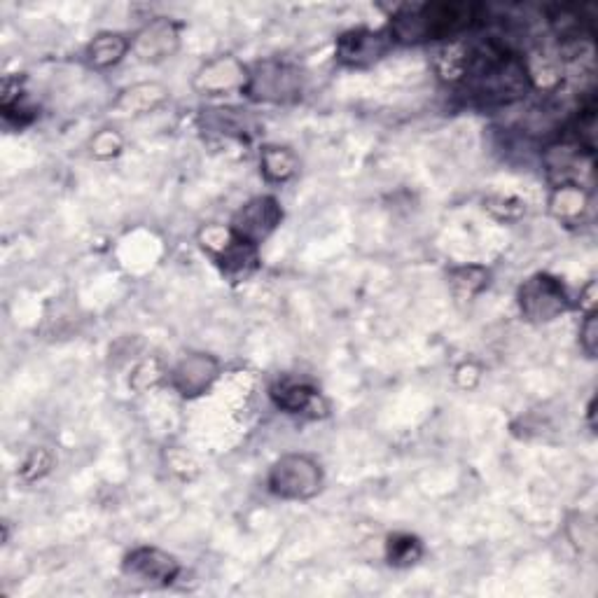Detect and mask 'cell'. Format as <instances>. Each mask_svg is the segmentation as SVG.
I'll list each match as a JSON object with an SVG mask.
<instances>
[{"label": "cell", "instance_id": "obj_1", "mask_svg": "<svg viewBox=\"0 0 598 598\" xmlns=\"http://www.w3.org/2000/svg\"><path fill=\"white\" fill-rule=\"evenodd\" d=\"M484 22V8L472 3H426L402 8L391 19L393 43H428V40H458L465 31Z\"/></svg>", "mask_w": 598, "mask_h": 598}, {"label": "cell", "instance_id": "obj_2", "mask_svg": "<svg viewBox=\"0 0 598 598\" xmlns=\"http://www.w3.org/2000/svg\"><path fill=\"white\" fill-rule=\"evenodd\" d=\"M267 484L283 500H309L323 489V470L307 454H285L271 465Z\"/></svg>", "mask_w": 598, "mask_h": 598}, {"label": "cell", "instance_id": "obj_3", "mask_svg": "<svg viewBox=\"0 0 598 598\" xmlns=\"http://www.w3.org/2000/svg\"><path fill=\"white\" fill-rule=\"evenodd\" d=\"M302 89L304 75L299 68L285 61H262L253 71H248L243 92L260 103H290L302 96Z\"/></svg>", "mask_w": 598, "mask_h": 598}, {"label": "cell", "instance_id": "obj_4", "mask_svg": "<svg viewBox=\"0 0 598 598\" xmlns=\"http://www.w3.org/2000/svg\"><path fill=\"white\" fill-rule=\"evenodd\" d=\"M519 309L528 321L552 323L570 309V297L559 278L535 274L519 288Z\"/></svg>", "mask_w": 598, "mask_h": 598}, {"label": "cell", "instance_id": "obj_5", "mask_svg": "<svg viewBox=\"0 0 598 598\" xmlns=\"http://www.w3.org/2000/svg\"><path fill=\"white\" fill-rule=\"evenodd\" d=\"M393 45L388 31L351 29L337 40V61L346 68H370L379 64Z\"/></svg>", "mask_w": 598, "mask_h": 598}, {"label": "cell", "instance_id": "obj_6", "mask_svg": "<svg viewBox=\"0 0 598 598\" xmlns=\"http://www.w3.org/2000/svg\"><path fill=\"white\" fill-rule=\"evenodd\" d=\"M281 220H283V211H281V204H278V199L255 197L250 199L246 206H241L239 211H236L229 229H232L236 239H241L243 243H250V246L257 248L278 225H281Z\"/></svg>", "mask_w": 598, "mask_h": 598}, {"label": "cell", "instance_id": "obj_7", "mask_svg": "<svg viewBox=\"0 0 598 598\" xmlns=\"http://www.w3.org/2000/svg\"><path fill=\"white\" fill-rule=\"evenodd\" d=\"M248 71L239 59L232 54H220L213 61H208L199 68L197 78H194V87L199 94L204 96H222L236 89H246Z\"/></svg>", "mask_w": 598, "mask_h": 598}, {"label": "cell", "instance_id": "obj_8", "mask_svg": "<svg viewBox=\"0 0 598 598\" xmlns=\"http://www.w3.org/2000/svg\"><path fill=\"white\" fill-rule=\"evenodd\" d=\"M220 377V363L208 353H190L171 372V386L183 398H199Z\"/></svg>", "mask_w": 598, "mask_h": 598}, {"label": "cell", "instance_id": "obj_9", "mask_svg": "<svg viewBox=\"0 0 598 598\" xmlns=\"http://www.w3.org/2000/svg\"><path fill=\"white\" fill-rule=\"evenodd\" d=\"M124 573L145 584H171L180 575V563L157 547H138L124 559Z\"/></svg>", "mask_w": 598, "mask_h": 598}, {"label": "cell", "instance_id": "obj_10", "mask_svg": "<svg viewBox=\"0 0 598 598\" xmlns=\"http://www.w3.org/2000/svg\"><path fill=\"white\" fill-rule=\"evenodd\" d=\"M178 43V26L169 22V19H155L143 31H138L136 40L131 43V50L143 61H162L178 50Z\"/></svg>", "mask_w": 598, "mask_h": 598}, {"label": "cell", "instance_id": "obj_11", "mask_svg": "<svg viewBox=\"0 0 598 598\" xmlns=\"http://www.w3.org/2000/svg\"><path fill=\"white\" fill-rule=\"evenodd\" d=\"M271 398H274L276 407L283 409L285 414H304L316 407L321 395L307 381H278L271 388Z\"/></svg>", "mask_w": 598, "mask_h": 598}, {"label": "cell", "instance_id": "obj_12", "mask_svg": "<svg viewBox=\"0 0 598 598\" xmlns=\"http://www.w3.org/2000/svg\"><path fill=\"white\" fill-rule=\"evenodd\" d=\"M131 50V40L122 33H99L92 43L87 45L85 57L87 64L94 68H110L127 57Z\"/></svg>", "mask_w": 598, "mask_h": 598}, {"label": "cell", "instance_id": "obj_13", "mask_svg": "<svg viewBox=\"0 0 598 598\" xmlns=\"http://www.w3.org/2000/svg\"><path fill=\"white\" fill-rule=\"evenodd\" d=\"M166 101V89L155 82H143V85H134L127 92L120 94L117 99V110H122L124 115H143L150 113L152 108H157L159 103Z\"/></svg>", "mask_w": 598, "mask_h": 598}, {"label": "cell", "instance_id": "obj_14", "mask_svg": "<svg viewBox=\"0 0 598 598\" xmlns=\"http://www.w3.org/2000/svg\"><path fill=\"white\" fill-rule=\"evenodd\" d=\"M260 166L264 178H267L269 183H285V180L295 176L299 162L290 148H283V145H264L260 150Z\"/></svg>", "mask_w": 598, "mask_h": 598}, {"label": "cell", "instance_id": "obj_15", "mask_svg": "<svg viewBox=\"0 0 598 598\" xmlns=\"http://www.w3.org/2000/svg\"><path fill=\"white\" fill-rule=\"evenodd\" d=\"M549 206H552V213L561 222H575L582 218L584 208H587V197H584L582 187L556 185Z\"/></svg>", "mask_w": 598, "mask_h": 598}, {"label": "cell", "instance_id": "obj_16", "mask_svg": "<svg viewBox=\"0 0 598 598\" xmlns=\"http://www.w3.org/2000/svg\"><path fill=\"white\" fill-rule=\"evenodd\" d=\"M423 556V542L416 535L395 533L386 542V561L393 568H409L419 563Z\"/></svg>", "mask_w": 598, "mask_h": 598}, {"label": "cell", "instance_id": "obj_17", "mask_svg": "<svg viewBox=\"0 0 598 598\" xmlns=\"http://www.w3.org/2000/svg\"><path fill=\"white\" fill-rule=\"evenodd\" d=\"M449 278L458 297H475L489 285V269L479 267V264H468V267H456Z\"/></svg>", "mask_w": 598, "mask_h": 598}, {"label": "cell", "instance_id": "obj_18", "mask_svg": "<svg viewBox=\"0 0 598 598\" xmlns=\"http://www.w3.org/2000/svg\"><path fill=\"white\" fill-rule=\"evenodd\" d=\"M204 122L208 129L218 131V134H225V136L243 138L248 131L246 120H243V115H236V110H225V108L206 110Z\"/></svg>", "mask_w": 598, "mask_h": 598}, {"label": "cell", "instance_id": "obj_19", "mask_svg": "<svg viewBox=\"0 0 598 598\" xmlns=\"http://www.w3.org/2000/svg\"><path fill=\"white\" fill-rule=\"evenodd\" d=\"M52 463H54V458H52V454L47 449H33L29 456H26V461H24V465H22V477L26 479V482H36V479H40V477H45L47 472L52 470Z\"/></svg>", "mask_w": 598, "mask_h": 598}, {"label": "cell", "instance_id": "obj_20", "mask_svg": "<svg viewBox=\"0 0 598 598\" xmlns=\"http://www.w3.org/2000/svg\"><path fill=\"white\" fill-rule=\"evenodd\" d=\"M120 150H122V136L115 134V131L103 129L101 134H96L92 138V152H94V157L110 159V157H115Z\"/></svg>", "mask_w": 598, "mask_h": 598}, {"label": "cell", "instance_id": "obj_21", "mask_svg": "<svg viewBox=\"0 0 598 598\" xmlns=\"http://www.w3.org/2000/svg\"><path fill=\"white\" fill-rule=\"evenodd\" d=\"M596 335H598V321H596L594 311H591V314H587V318H584V323L580 328V346L589 358L596 356V346H598Z\"/></svg>", "mask_w": 598, "mask_h": 598}]
</instances>
